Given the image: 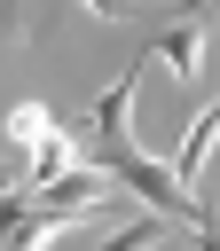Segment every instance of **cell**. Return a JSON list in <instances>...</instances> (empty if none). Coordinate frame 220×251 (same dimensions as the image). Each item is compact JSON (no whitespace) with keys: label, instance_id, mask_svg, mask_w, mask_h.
I'll return each mask as SVG.
<instances>
[{"label":"cell","instance_id":"6da1fadb","mask_svg":"<svg viewBox=\"0 0 220 251\" xmlns=\"http://www.w3.org/2000/svg\"><path fill=\"white\" fill-rule=\"evenodd\" d=\"M134 86H141V63H126V71H118V86H102V94H94V110H86V141H94V157L118 173V188H134L141 204H157L173 227H196V243H220V212H212V204H196V188L181 180V165H157V157H141V149H134V126H126Z\"/></svg>","mask_w":220,"mask_h":251},{"label":"cell","instance_id":"7a4b0ae2","mask_svg":"<svg viewBox=\"0 0 220 251\" xmlns=\"http://www.w3.org/2000/svg\"><path fill=\"white\" fill-rule=\"evenodd\" d=\"M149 55H157L181 86H196V78H204V16H196V8H173V16L157 24V47H149Z\"/></svg>","mask_w":220,"mask_h":251},{"label":"cell","instance_id":"3957f363","mask_svg":"<svg viewBox=\"0 0 220 251\" xmlns=\"http://www.w3.org/2000/svg\"><path fill=\"white\" fill-rule=\"evenodd\" d=\"M212 141H220V102H204V110H196V126H189V141H181V157H173V165H181V180H196V173H204Z\"/></svg>","mask_w":220,"mask_h":251},{"label":"cell","instance_id":"277c9868","mask_svg":"<svg viewBox=\"0 0 220 251\" xmlns=\"http://www.w3.org/2000/svg\"><path fill=\"white\" fill-rule=\"evenodd\" d=\"M47 133H55V118H47L39 102H16V110H8V141H16V149H39Z\"/></svg>","mask_w":220,"mask_h":251},{"label":"cell","instance_id":"5b68a950","mask_svg":"<svg viewBox=\"0 0 220 251\" xmlns=\"http://www.w3.org/2000/svg\"><path fill=\"white\" fill-rule=\"evenodd\" d=\"M63 173H71V141L47 133V141L31 149V165H24V180H63Z\"/></svg>","mask_w":220,"mask_h":251},{"label":"cell","instance_id":"8992f818","mask_svg":"<svg viewBox=\"0 0 220 251\" xmlns=\"http://www.w3.org/2000/svg\"><path fill=\"white\" fill-rule=\"evenodd\" d=\"M86 8H94V16H102V24H126V16H141V8H134V0H86Z\"/></svg>","mask_w":220,"mask_h":251},{"label":"cell","instance_id":"52a82bcc","mask_svg":"<svg viewBox=\"0 0 220 251\" xmlns=\"http://www.w3.org/2000/svg\"><path fill=\"white\" fill-rule=\"evenodd\" d=\"M16 180H24V165H16V157H8V141H0V188H16Z\"/></svg>","mask_w":220,"mask_h":251}]
</instances>
